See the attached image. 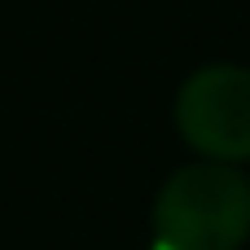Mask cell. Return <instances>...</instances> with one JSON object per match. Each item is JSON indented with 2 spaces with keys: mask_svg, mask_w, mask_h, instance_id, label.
Here are the masks:
<instances>
[{
  "mask_svg": "<svg viewBox=\"0 0 250 250\" xmlns=\"http://www.w3.org/2000/svg\"><path fill=\"white\" fill-rule=\"evenodd\" d=\"M250 233V185L220 163L180 167L154 202L149 250H237Z\"/></svg>",
  "mask_w": 250,
  "mask_h": 250,
  "instance_id": "1",
  "label": "cell"
},
{
  "mask_svg": "<svg viewBox=\"0 0 250 250\" xmlns=\"http://www.w3.org/2000/svg\"><path fill=\"white\" fill-rule=\"evenodd\" d=\"M180 136L211 158H250V70L202 66L176 97Z\"/></svg>",
  "mask_w": 250,
  "mask_h": 250,
  "instance_id": "2",
  "label": "cell"
}]
</instances>
